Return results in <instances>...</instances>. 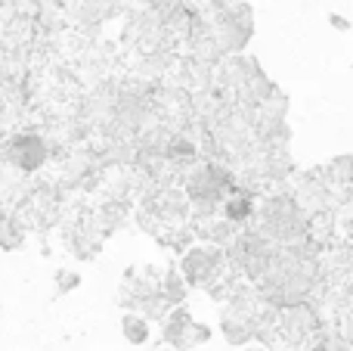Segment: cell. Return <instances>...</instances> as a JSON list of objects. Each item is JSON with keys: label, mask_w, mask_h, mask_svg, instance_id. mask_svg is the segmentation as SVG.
Segmentation results:
<instances>
[{"label": "cell", "mask_w": 353, "mask_h": 351, "mask_svg": "<svg viewBox=\"0 0 353 351\" xmlns=\"http://www.w3.org/2000/svg\"><path fill=\"white\" fill-rule=\"evenodd\" d=\"M217 265H220V258L214 255V249H192L186 255V261H183V271H186V277L192 283H205L217 271Z\"/></svg>", "instance_id": "cell-1"}, {"label": "cell", "mask_w": 353, "mask_h": 351, "mask_svg": "<svg viewBox=\"0 0 353 351\" xmlns=\"http://www.w3.org/2000/svg\"><path fill=\"white\" fill-rule=\"evenodd\" d=\"M16 149H22V168H37L43 159V146L41 140H34V137H22V140H16Z\"/></svg>", "instance_id": "cell-2"}, {"label": "cell", "mask_w": 353, "mask_h": 351, "mask_svg": "<svg viewBox=\"0 0 353 351\" xmlns=\"http://www.w3.org/2000/svg\"><path fill=\"white\" fill-rule=\"evenodd\" d=\"M124 336H128L134 345H143L149 339V327L143 317H124Z\"/></svg>", "instance_id": "cell-3"}, {"label": "cell", "mask_w": 353, "mask_h": 351, "mask_svg": "<svg viewBox=\"0 0 353 351\" xmlns=\"http://www.w3.org/2000/svg\"><path fill=\"white\" fill-rule=\"evenodd\" d=\"M251 211L248 199H232L230 205H226V218H232V221H239V218H245Z\"/></svg>", "instance_id": "cell-4"}]
</instances>
